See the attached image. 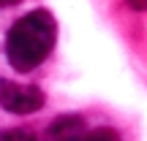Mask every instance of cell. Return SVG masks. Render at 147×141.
I'll use <instances>...</instances> for the list:
<instances>
[{
	"mask_svg": "<svg viewBox=\"0 0 147 141\" xmlns=\"http://www.w3.org/2000/svg\"><path fill=\"white\" fill-rule=\"evenodd\" d=\"M16 3H22V0H0V5H16Z\"/></svg>",
	"mask_w": 147,
	"mask_h": 141,
	"instance_id": "cell-7",
	"label": "cell"
},
{
	"mask_svg": "<svg viewBox=\"0 0 147 141\" xmlns=\"http://www.w3.org/2000/svg\"><path fill=\"white\" fill-rule=\"evenodd\" d=\"M0 141H36V136H30L25 130H3L0 133Z\"/></svg>",
	"mask_w": 147,
	"mask_h": 141,
	"instance_id": "cell-5",
	"label": "cell"
},
{
	"mask_svg": "<svg viewBox=\"0 0 147 141\" xmlns=\"http://www.w3.org/2000/svg\"><path fill=\"white\" fill-rule=\"evenodd\" d=\"M87 125L76 114H60L52 125L47 128V141H82L87 136Z\"/></svg>",
	"mask_w": 147,
	"mask_h": 141,
	"instance_id": "cell-3",
	"label": "cell"
},
{
	"mask_svg": "<svg viewBox=\"0 0 147 141\" xmlns=\"http://www.w3.org/2000/svg\"><path fill=\"white\" fill-rule=\"evenodd\" d=\"M57 41V22L47 8H36L19 16L5 38V57L19 73L33 71L52 54Z\"/></svg>",
	"mask_w": 147,
	"mask_h": 141,
	"instance_id": "cell-1",
	"label": "cell"
},
{
	"mask_svg": "<svg viewBox=\"0 0 147 141\" xmlns=\"http://www.w3.org/2000/svg\"><path fill=\"white\" fill-rule=\"evenodd\" d=\"M82 141H120V136L112 128H98V130H90Z\"/></svg>",
	"mask_w": 147,
	"mask_h": 141,
	"instance_id": "cell-4",
	"label": "cell"
},
{
	"mask_svg": "<svg viewBox=\"0 0 147 141\" xmlns=\"http://www.w3.org/2000/svg\"><path fill=\"white\" fill-rule=\"evenodd\" d=\"M0 106L11 114H36L44 106V92L36 84L0 82Z\"/></svg>",
	"mask_w": 147,
	"mask_h": 141,
	"instance_id": "cell-2",
	"label": "cell"
},
{
	"mask_svg": "<svg viewBox=\"0 0 147 141\" xmlns=\"http://www.w3.org/2000/svg\"><path fill=\"white\" fill-rule=\"evenodd\" d=\"M134 8H147V0H131Z\"/></svg>",
	"mask_w": 147,
	"mask_h": 141,
	"instance_id": "cell-6",
	"label": "cell"
}]
</instances>
